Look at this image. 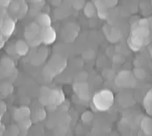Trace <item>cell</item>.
<instances>
[{"label":"cell","instance_id":"cell-1","mask_svg":"<svg viewBox=\"0 0 152 136\" xmlns=\"http://www.w3.org/2000/svg\"><path fill=\"white\" fill-rule=\"evenodd\" d=\"M40 38L45 43H50L54 40V32L53 30L50 27H44V29L40 32Z\"/></svg>","mask_w":152,"mask_h":136},{"label":"cell","instance_id":"cell-7","mask_svg":"<svg viewBox=\"0 0 152 136\" xmlns=\"http://www.w3.org/2000/svg\"><path fill=\"white\" fill-rule=\"evenodd\" d=\"M4 45V41L3 40H0V48H2Z\"/></svg>","mask_w":152,"mask_h":136},{"label":"cell","instance_id":"cell-4","mask_svg":"<svg viewBox=\"0 0 152 136\" xmlns=\"http://www.w3.org/2000/svg\"><path fill=\"white\" fill-rule=\"evenodd\" d=\"M16 51L19 55H25L28 52V45L23 40H19L16 45Z\"/></svg>","mask_w":152,"mask_h":136},{"label":"cell","instance_id":"cell-3","mask_svg":"<svg viewBox=\"0 0 152 136\" xmlns=\"http://www.w3.org/2000/svg\"><path fill=\"white\" fill-rule=\"evenodd\" d=\"M37 23L43 26V27H47V26H50V17L47 15V14H45V13H42L40 15L37 16Z\"/></svg>","mask_w":152,"mask_h":136},{"label":"cell","instance_id":"cell-2","mask_svg":"<svg viewBox=\"0 0 152 136\" xmlns=\"http://www.w3.org/2000/svg\"><path fill=\"white\" fill-rule=\"evenodd\" d=\"M15 24L12 21L11 18H7L5 21H4V25L1 29V33L3 35L10 36L14 30Z\"/></svg>","mask_w":152,"mask_h":136},{"label":"cell","instance_id":"cell-9","mask_svg":"<svg viewBox=\"0 0 152 136\" xmlns=\"http://www.w3.org/2000/svg\"><path fill=\"white\" fill-rule=\"evenodd\" d=\"M0 120H1V117H0Z\"/></svg>","mask_w":152,"mask_h":136},{"label":"cell","instance_id":"cell-6","mask_svg":"<svg viewBox=\"0 0 152 136\" xmlns=\"http://www.w3.org/2000/svg\"><path fill=\"white\" fill-rule=\"evenodd\" d=\"M3 25H4V21H3V19H1V18H0V31H1V29H2V27H3Z\"/></svg>","mask_w":152,"mask_h":136},{"label":"cell","instance_id":"cell-5","mask_svg":"<svg viewBox=\"0 0 152 136\" xmlns=\"http://www.w3.org/2000/svg\"><path fill=\"white\" fill-rule=\"evenodd\" d=\"M2 64L4 65V67H5L6 68H12L13 67V62L9 58H4L2 60Z\"/></svg>","mask_w":152,"mask_h":136},{"label":"cell","instance_id":"cell-8","mask_svg":"<svg viewBox=\"0 0 152 136\" xmlns=\"http://www.w3.org/2000/svg\"><path fill=\"white\" fill-rule=\"evenodd\" d=\"M34 2H38V1H40V0H33Z\"/></svg>","mask_w":152,"mask_h":136}]
</instances>
